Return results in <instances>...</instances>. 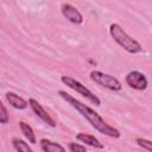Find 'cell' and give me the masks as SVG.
Returning <instances> with one entry per match:
<instances>
[{
    "mask_svg": "<svg viewBox=\"0 0 152 152\" xmlns=\"http://www.w3.org/2000/svg\"><path fill=\"white\" fill-rule=\"evenodd\" d=\"M58 95L64 100L66 101L72 108H75L89 124L93 128H95L97 132L107 135V137H110V138H120V131L113 126H110L109 124H107L102 118L101 115L95 112L93 108H90L89 106L82 103L81 101H78L77 99H75L72 95L68 94L65 90H58Z\"/></svg>",
    "mask_w": 152,
    "mask_h": 152,
    "instance_id": "6da1fadb",
    "label": "cell"
},
{
    "mask_svg": "<svg viewBox=\"0 0 152 152\" xmlns=\"http://www.w3.org/2000/svg\"><path fill=\"white\" fill-rule=\"evenodd\" d=\"M109 34L112 36V38L122 48L125 49L127 52L129 53H138L142 50L140 43L138 40H135L134 38H132L119 24L113 23L109 26Z\"/></svg>",
    "mask_w": 152,
    "mask_h": 152,
    "instance_id": "7a4b0ae2",
    "label": "cell"
},
{
    "mask_svg": "<svg viewBox=\"0 0 152 152\" xmlns=\"http://www.w3.org/2000/svg\"><path fill=\"white\" fill-rule=\"evenodd\" d=\"M61 82L63 84H65L66 87H69L70 89H72L76 93H78L80 95H82L83 97H86L87 100H89L95 106H101V100L90 89H88L84 84H82L80 81L75 80L74 77H71V76H62L61 77Z\"/></svg>",
    "mask_w": 152,
    "mask_h": 152,
    "instance_id": "3957f363",
    "label": "cell"
},
{
    "mask_svg": "<svg viewBox=\"0 0 152 152\" xmlns=\"http://www.w3.org/2000/svg\"><path fill=\"white\" fill-rule=\"evenodd\" d=\"M90 78L97 83L99 86L103 87V88H107L109 90H113V91H120L122 89V84L121 82L112 76V75H108V74H104L102 71H99V70H91L90 74H89Z\"/></svg>",
    "mask_w": 152,
    "mask_h": 152,
    "instance_id": "277c9868",
    "label": "cell"
},
{
    "mask_svg": "<svg viewBox=\"0 0 152 152\" xmlns=\"http://www.w3.org/2000/svg\"><path fill=\"white\" fill-rule=\"evenodd\" d=\"M125 81H126L127 86H129L131 88H133L135 90H145L148 86V81H147L146 76L138 70L129 71L126 75Z\"/></svg>",
    "mask_w": 152,
    "mask_h": 152,
    "instance_id": "5b68a950",
    "label": "cell"
},
{
    "mask_svg": "<svg viewBox=\"0 0 152 152\" xmlns=\"http://www.w3.org/2000/svg\"><path fill=\"white\" fill-rule=\"evenodd\" d=\"M28 106L31 107V109L33 110V113L40 119L43 120L45 124H48L50 127H56V121L50 116V114L43 108V106L34 99H28Z\"/></svg>",
    "mask_w": 152,
    "mask_h": 152,
    "instance_id": "8992f818",
    "label": "cell"
},
{
    "mask_svg": "<svg viewBox=\"0 0 152 152\" xmlns=\"http://www.w3.org/2000/svg\"><path fill=\"white\" fill-rule=\"evenodd\" d=\"M61 11H62L63 17L66 18L70 23L76 24V25L83 23V15H82V13L75 6H72L71 4H63L62 7H61Z\"/></svg>",
    "mask_w": 152,
    "mask_h": 152,
    "instance_id": "52a82bcc",
    "label": "cell"
},
{
    "mask_svg": "<svg viewBox=\"0 0 152 152\" xmlns=\"http://www.w3.org/2000/svg\"><path fill=\"white\" fill-rule=\"evenodd\" d=\"M5 96H6L7 102H8L13 108H15V109H25V108H27V106H28V102H27L25 99H23L21 96H19L18 94H15V93H13V91H7V93L5 94Z\"/></svg>",
    "mask_w": 152,
    "mask_h": 152,
    "instance_id": "ba28073f",
    "label": "cell"
},
{
    "mask_svg": "<svg viewBox=\"0 0 152 152\" xmlns=\"http://www.w3.org/2000/svg\"><path fill=\"white\" fill-rule=\"evenodd\" d=\"M39 146L44 152H64L65 151L64 146H62L58 142L51 141L50 139H46V138H43L39 140Z\"/></svg>",
    "mask_w": 152,
    "mask_h": 152,
    "instance_id": "9c48e42d",
    "label": "cell"
},
{
    "mask_svg": "<svg viewBox=\"0 0 152 152\" xmlns=\"http://www.w3.org/2000/svg\"><path fill=\"white\" fill-rule=\"evenodd\" d=\"M76 139L80 140L81 142H84L86 145L91 146V147L100 148V150L104 148L103 144H102L97 138H95V137L91 135V134H88V133H78V134L76 135Z\"/></svg>",
    "mask_w": 152,
    "mask_h": 152,
    "instance_id": "30bf717a",
    "label": "cell"
},
{
    "mask_svg": "<svg viewBox=\"0 0 152 152\" xmlns=\"http://www.w3.org/2000/svg\"><path fill=\"white\" fill-rule=\"evenodd\" d=\"M19 127H20L21 133L24 134V137L27 139L28 142H31V144H37V138H36L34 131H33V128H32L28 124H26V122H24V121H20V122H19Z\"/></svg>",
    "mask_w": 152,
    "mask_h": 152,
    "instance_id": "8fae6325",
    "label": "cell"
},
{
    "mask_svg": "<svg viewBox=\"0 0 152 152\" xmlns=\"http://www.w3.org/2000/svg\"><path fill=\"white\" fill-rule=\"evenodd\" d=\"M12 145L14 147L15 151L19 152H32V148L28 146V144L19 138H13L12 139Z\"/></svg>",
    "mask_w": 152,
    "mask_h": 152,
    "instance_id": "7c38bea8",
    "label": "cell"
},
{
    "mask_svg": "<svg viewBox=\"0 0 152 152\" xmlns=\"http://www.w3.org/2000/svg\"><path fill=\"white\" fill-rule=\"evenodd\" d=\"M8 121H10V116H8L7 109H6L5 104L2 103V101L0 100V124L6 125V124H8Z\"/></svg>",
    "mask_w": 152,
    "mask_h": 152,
    "instance_id": "4fadbf2b",
    "label": "cell"
},
{
    "mask_svg": "<svg viewBox=\"0 0 152 152\" xmlns=\"http://www.w3.org/2000/svg\"><path fill=\"white\" fill-rule=\"evenodd\" d=\"M135 142L138 144V146L142 147L144 150L146 151H152V141L148 140V139H144V138H137L135 139Z\"/></svg>",
    "mask_w": 152,
    "mask_h": 152,
    "instance_id": "5bb4252c",
    "label": "cell"
},
{
    "mask_svg": "<svg viewBox=\"0 0 152 152\" xmlns=\"http://www.w3.org/2000/svg\"><path fill=\"white\" fill-rule=\"evenodd\" d=\"M68 148L71 152H78V151L80 152H83V151H86V146L80 145V144H76V142H69Z\"/></svg>",
    "mask_w": 152,
    "mask_h": 152,
    "instance_id": "9a60e30c",
    "label": "cell"
}]
</instances>
